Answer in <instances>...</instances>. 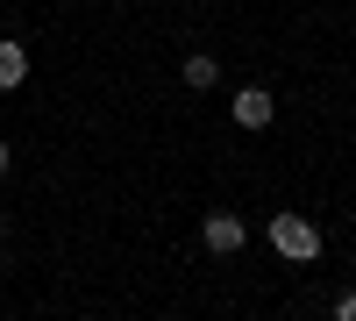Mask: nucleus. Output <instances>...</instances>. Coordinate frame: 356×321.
Segmentation results:
<instances>
[{"mask_svg":"<svg viewBox=\"0 0 356 321\" xmlns=\"http://www.w3.org/2000/svg\"><path fill=\"white\" fill-rule=\"evenodd\" d=\"M264 236H271V250L292 257V265H314V257H321V228L300 221V214H271V228H264Z\"/></svg>","mask_w":356,"mask_h":321,"instance_id":"1","label":"nucleus"},{"mask_svg":"<svg viewBox=\"0 0 356 321\" xmlns=\"http://www.w3.org/2000/svg\"><path fill=\"white\" fill-rule=\"evenodd\" d=\"M243 236H250V228H243V221H235L228 208H214V214H207V221H200V243H207V250H214V257H235V250H243Z\"/></svg>","mask_w":356,"mask_h":321,"instance_id":"2","label":"nucleus"},{"mask_svg":"<svg viewBox=\"0 0 356 321\" xmlns=\"http://www.w3.org/2000/svg\"><path fill=\"white\" fill-rule=\"evenodd\" d=\"M228 114H235V122H243V129H271V114H278V100L264 93V86H243V93L228 100Z\"/></svg>","mask_w":356,"mask_h":321,"instance_id":"3","label":"nucleus"},{"mask_svg":"<svg viewBox=\"0 0 356 321\" xmlns=\"http://www.w3.org/2000/svg\"><path fill=\"white\" fill-rule=\"evenodd\" d=\"M22 79H29V50L22 43H0V93H15Z\"/></svg>","mask_w":356,"mask_h":321,"instance_id":"4","label":"nucleus"},{"mask_svg":"<svg viewBox=\"0 0 356 321\" xmlns=\"http://www.w3.org/2000/svg\"><path fill=\"white\" fill-rule=\"evenodd\" d=\"M214 79H221V65H214L207 50H193V57H186V86H193V93H207Z\"/></svg>","mask_w":356,"mask_h":321,"instance_id":"5","label":"nucleus"},{"mask_svg":"<svg viewBox=\"0 0 356 321\" xmlns=\"http://www.w3.org/2000/svg\"><path fill=\"white\" fill-rule=\"evenodd\" d=\"M335 321H356V293H342V300H335Z\"/></svg>","mask_w":356,"mask_h":321,"instance_id":"6","label":"nucleus"},{"mask_svg":"<svg viewBox=\"0 0 356 321\" xmlns=\"http://www.w3.org/2000/svg\"><path fill=\"white\" fill-rule=\"evenodd\" d=\"M0 171H8V143H0Z\"/></svg>","mask_w":356,"mask_h":321,"instance_id":"7","label":"nucleus"}]
</instances>
